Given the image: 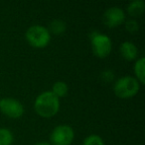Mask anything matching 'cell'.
I'll list each match as a JSON object with an SVG mask.
<instances>
[{"label":"cell","mask_w":145,"mask_h":145,"mask_svg":"<svg viewBox=\"0 0 145 145\" xmlns=\"http://www.w3.org/2000/svg\"><path fill=\"white\" fill-rule=\"evenodd\" d=\"M48 30H49V32H50V34L52 33V34H54V35H62L66 32L67 25L63 20L55 19L50 23Z\"/></svg>","instance_id":"cell-12"},{"label":"cell","mask_w":145,"mask_h":145,"mask_svg":"<svg viewBox=\"0 0 145 145\" xmlns=\"http://www.w3.org/2000/svg\"><path fill=\"white\" fill-rule=\"evenodd\" d=\"M145 10V3L143 0H132L127 5L126 11L130 17L137 18L140 17L144 13Z\"/></svg>","instance_id":"cell-9"},{"label":"cell","mask_w":145,"mask_h":145,"mask_svg":"<svg viewBox=\"0 0 145 145\" xmlns=\"http://www.w3.org/2000/svg\"><path fill=\"white\" fill-rule=\"evenodd\" d=\"M61 102L58 97L51 91H45L39 94L34 102V110L41 118H50L59 113Z\"/></svg>","instance_id":"cell-1"},{"label":"cell","mask_w":145,"mask_h":145,"mask_svg":"<svg viewBox=\"0 0 145 145\" xmlns=\"http://www.w3.org/2000/svg\"><path fill=\"white\" fill-rule=\"evenodd\" d=\"M75 139L73 128L69 124H60L52 130L50 135L51 145H71Z\"/></svg>","instance_id":"cell-5"},{"label":"cell","mask_w":145,"mask_h":145,"mask_svg":"<svg viewBox=\"0 0 145 145\" xmlns=\"http://www.w3.org/2000/svg\"><path fill=\"white\" fill-rule=\"evenodd\" d=\"M52 92L56 97H58L59 99L61 98H64L68 95L69 92V87L68 84L64 81H57V82L54 83L52 87Z\"/></svg>","instance_id":"cell-11"},{"label":"cell","mask_w":145,"mask_h":145,"mask_svg":"<svg viewBox=\"0 0 145 145\" xmlns=\"http://www.w3.org/2000/svg\"><path fill=\"white\" fill-rule=\"evenodd\" d=\"M103 24L109 28H116L124 24L126 20L125 12L120 7L113 6L107 9L103 13Z\"/></svg>","instance_id":"cell-7"},{"label":"cell","mask_w":145,"mask_h":145,"mask_svg":"<svg viewBox=\"0 0 145 145\" xmlns=\"http://www.w3.org/2000/svg\"><path fill=\"white\" fill-rule=\"evenodd\" d=\"M101 78L105 82H110L114 79V74L111 70H105L101 73Z\"/></svg>","instance_id":"cell-16"},{"label":"cell","mask_w":145,"mask_h":145,"mask_svg":"<svg viewBox=\"0 0 145 145\" xmlns=\"http://www.w3.org/2000/svg\"><path fill=\"white\" fill-rule=\"evenodd\" d=\"M34 145H51L50 142H47V141H40V142H37Z\"/></svg>","instance_id":"cell-17"},{"label":"cell","mask_w":145,"mask_h":145,"mask_svg":"<svg viewBox=\"0 0 145 145\" xmlns=\"http://www.w3.org/2000/svg\"><path fill=\"white\" fill-rule=\"evenodd\" d=\"M25 38L28 44L35 48H46L51 42V34L48 28L42 25H33L28 28Z\"/></svg>","instance_id":"cell-3"},{"label":"cell","mask_w":145,"mask_h":145,"mask_svg":"<svg viewBox=\"0 0 145 145\" xmlns=\"http://www.w3.org/2000/svg\"><path fill=\"white\" fill-rule=\"evenodd\" d=\"M124 26H125V29L127 32L129 33H136L139 30V25H138L137 21L134 19H129L125 20L124 22Z\"/></svg>","instance_id":"cell-15"},{"label":"cell","mask_w":145,"mask_h":145,"mask_svg":"<svg viewBox=\"0 0 145 145\" xmlns=\"http://www.w3.org/2000/svg\"><path fill=\"white\" fill-rule=\"evenodd\" d=\"M119 52L122 58L127 61H133L137 59L138 48L132 42H123L119 46Z\"/></svg>","instance_id":"cell-8"},{"label":"cell","mask_w":145,"mask_h":145,"mask_svg":"<svg viewBox=\"0 0 145 145\" xmlns=\"http://www.w3.org/2000/svg\"><path fill=\"white\" fill-rule=\"evenodd\" d=\"M14 142V135L10 129L6 127L0 128V145H12Z\"/></svg>","instance_id":"cell-13"},{"label":"cell","mask_w":145,"mask_h":145,"mask_svg":"<svg viewBox=\"0 0 145 145\" xmlns=\"http://www.w3.org/2000/svg\"><path fill=\"white\" fill-rule=\"evenodd\" d=\"M134 77L138 80V82L141 85L145 83V58L139 57L135 60L133 65Z\"/></svg>","instance_id":"cell-10"},{"label":"cell","mask_w":145,"mask_h":145,"mask_svg":"<svg viewBox=\"0 0 145 145\" xmlns=\"http://www.w3.org/2000/svg\"><path fill=\"white\" fill-rule=\"evenodd\" d=\"M0 112L9 118L17 120L24 115V106L14 98L6 97L0 100Z\"/></svg>","instance_id":"cell-6"},{"label":"cell","mask_w":145,"mask_h":145,"mask_svg":"<svg viewBox=\"0 0 145 145\" xmlns=\"http://www.w3.org/2000/svg\"><path fill=\"white\" fill-rule=\"evenodd\" d=\"M140 84L134 76H123L114 82L113 92L119 99L127 100L135 97L140 90Z\"/></svg>","instance_id":"cell-2"},{"label":"cell","mask_w":145,"mask_h":145,"mask_svg":"<svg viewBox=\"0 0 145 145\" xmlns=\"http://www.w3.org/2000/svg\"><path fill=\"white\" fill-rule=\"evenodd\" d=\"M91 44L93 52L97 57L105 58L110 54L112 50L111 39L107 35L93 31L91 35Z\"/></svg>","instance_id":"cell-4"},{"label":"cell","mask_w":145,"mask_h":145,"mask_svg":"<svg viewBox=\"0 0 145 145\" xmlns=\"http://www.w3.org/2000/svg\"><path fill=\"white\" fill-rule=\"evenodd\" d=\"M83 145H105V141L101 136L97 134H91L83 139Z\"/></svg>","instance_id":"cell-14"}]
</instances>
